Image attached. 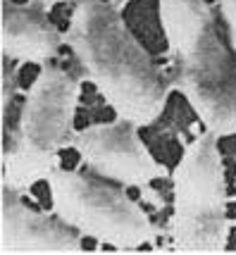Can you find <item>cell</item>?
Wrapping results in <instances>:
<instances>
[{"mask_svg":"<svg viewBox=\"0 0 236 255\" xmlns=\"http://www.w3.org/2000/svg\"><path fill=\"white\" fill-rule=\"evenodd\" d=\"M110 2H113L115 7H119V10H124V7H126L129 2H134V0H110Z\"/></svg>","mask_w":236,"mask_h":255,"instance_id":"obj_12","label":"cell"},{"mask_svg":"<svg viewBox=\"0 0 236 255\" xmlns=\"http://www.w3.org/2000/svg\"><path fill=\"white\" fill-rule=\"evenodd\" d=\"M22 193L2 189V217H0V253H79L84 251L81 234L65 224L55 212H43L26 205Z\"/></svg>","mask_w":236,"mask_h":255,"instance_id":"obj_7","label":"cell"},{"mask_svg":"<svg viewBox=\"0 0 236 255\" xmlns=\"http://www.w3.org/2000/svg\"><path fill=\"white\" fill-rule=\"evenodd\" d=\"M65 45V33L34 2L2 0V57L17 65H48Z\"/></svg>","mask_w":236,"mask_h":255,"instance_id":"obj_8","label":"cell"},{"mask_svg":"<svg viewBox=\"0 0 236 255\" xmlns=\"http://www.w3.org/2000/svg\"><path fill=\"white\" fill-rule=\"evenodd\" d=\"M217 7H220V17L227 29V43L236 57V0H220Z\"/></svg>","mask_w":236,"mask_h":255,"instance_id":"obj_9","label":"cell"},{"mask_svg":"<svg viewBox=\"0 0 236 255\" xmlns=\"http://www.w3.org/2000/svg\"><path fill=\"white\" fill-rule=\"evenodd\" d=\"M81 79L57 65H41L24 93L14 131L5 133L2 189L29 193L60 167V153L74 145Z\"/></svg>","mask_w":236,"mask_h":255,"instance_id":"obj_3","label":"cell"},{"mask_svg":"<svg viewBox=\"0 0 236 255\" xmlns=\"http://www.w3.org/2000/svg\"><path fill=\"white\" fill-rule=\"evenodd\" d=\"M45 184L50 210L81 236L117 251H136L157 236L150 215L115 181L57 167Z\"/></svg>","mask_w":236,"mask_h":255,"instance_id":"obj_5","label":"cell"},{"mask_svg":"<svg viewBox=\"0 0 236 255\" xmlns=\"http://www.w3.org/2000/svg\"><path fill=\"white\" fill-rule=\"evenodd\" d=\"M65 45L115 117L141 129L167 110L172 81L110 0H77Z\"/></svg>","mask_w":236,"mask_h":255,"instance_id":"obj_1","label":"cell"},{"mask_svg":"<svg viewBox=\"0 0 236 255\" xmlns=\"http://www.w3.org/2000/svg\"><path fill=\"white\" fill-rule=\"evenodd\" d=\"M29 2H34V5H41L45 10H50L53 5H60V2H69V0H29Z\"/></svg>","mask_w":236,"mask_h":255,"instance_id":"obj_11","label":"cell"},{"mask_svg":"<svg viewBox=\"0 0 236 255\" xmlns=\"http://www.w3.org/2000/svg\"><path fill=\"white\" fill-rule=\"evenodd\" d=\"M234 227H236V220H234Z\"/></svg>","mask_w":236,"mask_h":255,"instance_id":"obj_13","label":"cell"},{"mask_svg":"<svg viewBox=\"0 0 236 255\" xmlns=\"http://www.w3.org/2000/svg\"><path fill=\"white\" fill-rule=\"evenodd\" d=\"M72 148L89 167V172L124 189L143 191L157 179L172 177V169L160 162L141 138L138 127L119 117L79 129Z\"/></svg>","mask_w":236,"mask_h":255,"instance_id":"obj_6","label":"cell"},{"mask_svg":"<svg viewBox=\"0 0 236 255\" xmlns=\"http://www.w3.org/2000/svg\"><path fill=\"white\" fill-rule=\"evenodd\" d=\"M2 60H5V57H2ZM14 91H17V79L12 74V62L5 60V65H2V120H5L7 112H10Z\"/></svg>","mask_w":236,"mask_h":255,"instance_id":"obj_10","label":"cell"},{"mask_svg":"<svg viewBox=\"0 0 236 255\" xmlns=\"http://www.w3.org/2000/svg\"><path fill=\"white\" fill-rule=\"evenodd\" d=\"M213 131L184 148L172 169L169 248L179 253H222L229 239V198L225 160Z\"/></svg>","mask_w":236,"mask_h":255,"instance_id":"obj_4","label":"cell"},{"mask_svg":"<svg viewBox=\"0 0 236 255\" xmlns=\"http://www.w3.org/2000/svg\"><path fill=\"white\" fill-rule=\"evenodd\" d=\"M172 65V89L191 105L205 131L236 136V57L217 31L208 0H157Z\"/></svg>","mask_w":236,"mask_h":255,"instance_id":"obj_2","label":"cell"}]
</instances>
